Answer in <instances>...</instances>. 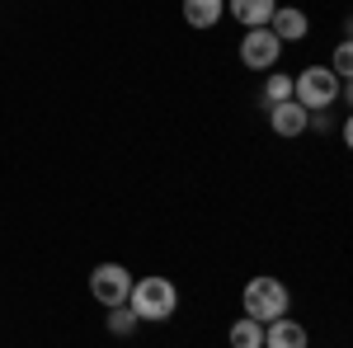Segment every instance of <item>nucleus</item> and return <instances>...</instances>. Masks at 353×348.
<instances>
[{"instance_id": "f8f14e48", "label": "nucleus", "mask_w": 353, "mask_h": 348, "mask_svg": "<svg viewBox=\"0 0 353 348\" xmlns=\"http://www.w3.org/2000/svg\"><path fill=\"white\" fill-rule=\"evenodd\" d=\"M283 99H292V76H288V71H269V76H264V90H259V108L269 113V108L283 104Z\"/></svg>"}, {"instance_id": "39448f33", "label": "nucleus", "mask_w": 353, "mask_h": 348, "mask_svg": "<svg viewBox=\"0 0 353 348\" xmlns=\"http://www.w3.org/2000/svg\"><path fill=\"white\" fill-rule=\"evenodd\" d=\"M278 57H283V43L273 38V28H269V24L245 28V38H241V61L250 66V71L269 76V71H278Z\"/></svg>"}, {"instance_id": "0eeeda50", "label": "nucleus", "mask_w": 353, "mask_h": 348, "mask_svg": "<svg viewBox=\"0 0 353 348\" xmlns=\"http://www.w3.org/2000/svg\"><path fill=\"white\" fill-rule=\"evenodd\" d=\"M264 348H311V334H306V325H301V320L278 316V320L264 325Z\"/></svg>"}, {"instance_id": "4468645a", "label": "nucleus", "mask_w": 353, "mask_h": 348, "mask_svg": "<svg viewBox=\"0 0 353 348\" xmlns=\"http://www.w3.org/2000/svg\"><path fill=\"white\" fill-rule=\"evenodd\" d=\"M330 71L349 85V76H353V48H349V38H339V48H334V57H330Z\"/></svg>"}, {"instance_id": "9b49d317", "label": "nucleus", "mask_w": 353, "mask_h": 348, "mask_svg": "<svg viewBox=\"0 0 353 348\" xmlns=\"http://www.w3.org/2000/svg\"><path fill=\"white\" fill-rule=\"evenodd\" d=\"M226 344H231V348H264V325L250 320V316L231 320V329H226Z\"/></svg>"}, {"instance_id": "423d86ee", "label": "nucleus", "mask_w": 353, "mask_h": 348, "mask_svg": "<svg viewBox=\"0 0 353 348\" xmlns=\"http://www.w3.org/2000/svg\"><path fill=\"white\" fill-rule=\"evenodd\" d=\"M269 28H273L278 43H301L311 33V19H306V10H297V5H278L269 14Z\"/></svg>"}, {"instance_id": "1a4fd4ad", "label": "nucleus", "mask_w": 353, "mask_h": 348, "mask_svg": "<svg viewBox=\"0 0 353 348\" xmlns=\"http://www.w3.org/2000/svg\"><path fill=\"white\" fill-rule=\"evenodd\" d=\"M278 10V0H226V14L245 28H259L269 24V14Z\"/></svg>"}, {"instance_id": "f03ea898", "label": "nucleus", "mask_w": 353, "mask_h": 348, "mask_svg": "<svg viewBox=\"0 0 353 348\" xmlns=\"http://www.w3.org/2000/svg\"><path fill=\"white\" fill-rule=\"evenodd\" d=\"M241 306H245L250 320L269 325V320H278V316H292V292H288V283L259 273V278H250L241 287Z\"/></svg>"}, {"instance_id": "7ed1b4c3", "label": "nucleus", "mask_w": 353, "mask_h": 348, "mask_svg": "<svg viewBox=\"0 0 353 348\" xmlns=\"http://www.w3.org/2000/svg\"><path fill=\"white\" fill-rule=\"evenodd\" d=\"M292 99H297L306 113H316V108H334V104H344V81L330 71L325 61H311L306 71L292 76Z\"/></svg>"}, {"instance_id": "20e7f679", "label": "nucleus", "mask_w": 353, "mask_h": 348, "mask_svg": "<svg viewBox=\"0 0 353 348\" xmlns=\"http://www.w3.org/2000/svg\"><path fill=\"white\" fill-rule=\"evenodd\" d=\"M128 292H132V273L128 264H94L90 273V296L109 311V306H128Z\"/></svg>"}, {"instance_id": "9d476101", "label": "nucleus", "mask_w": 353, "mask_h": 348, "mask_svg": "<svg viewBox=\"0 0 353 348\" xmlns=\"http://www.w3.org/2000/svg\"><path fill=\"white\" fill-rule=\"evenodd\" d=\"M179 10H184V24L189 28H212L226 14V0H179Z\"/></svg>"}, {"instance_id": "f257e3e1", "label": "nucleus", "mask_w": 353, "mask_h": 348, "mask_svg": "<svg viewBox=\"0 0 353 348\" xmlns=\"http://www.w3.org/2000/svg\"><path fill=\"white\" fill-rule=\"evenodd\" d=\"M128 306L141 325H161L179 311V287L161 278V273H146V278H132V292H128Z\"/></svg>"}, {"instance_id": "6e6552de", "label": "nucleus", "mask_w": 353, "mask_h": 348, "mask_svg": "<svg viewBox=\"0 0 353 348\" xmlns=\"http://www.w3.org/2000/svg\"><path fill=\"white\" fill-rule=\"evenodd\" d=\"M269 127L273 136H306V108L297 104V99H283V104H273L269 108Z\"/></svg>"}, {"instance_id": "ddd939ff", "label": "nucleus", "mask_w": 353, "mask_h": 348, "mask_svg": "<svg viewBox=\"0 0 353 348\" xmlns=\"http://www.w3.org/2000/svg\"><path fill=\"white\" fill-rule=\"evenodd\" d=\"M137 316H132V306H109V334L113 339H132L137 334Z\"/></svg>"}]
</instances>
